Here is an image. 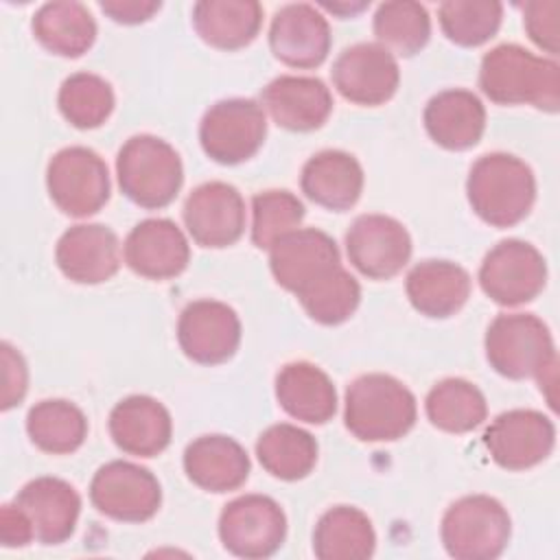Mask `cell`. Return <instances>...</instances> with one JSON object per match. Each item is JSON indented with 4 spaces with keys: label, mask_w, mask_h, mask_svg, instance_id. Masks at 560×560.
Wrapping results in <instances>:
<instances>
[{
    "label": "cell",
    "mask_w": 560,
    "mask_h": 560,
    "mask_svg": "<svg viewBox=\"0 0 560 560\" xmlns=\"http://www.w3.org/2000/svg\"><path fill=\"white\" fill-rule=\"evenodd\" d=\"M28 516L35 540L42 545H59L74 534L81 497L63 479L37 477L28 481L13 501Z\"/></svg>",
    "instance_id": "22"
},
{
    "label": "cell",
    "mask_w": 560,
    "mask_h": 560,
    "mask_svg": "<svg viewBox=\"0 0 560 560\" xmlns=\"http://www.w3.org/2000/svg\"><path fill=\"white\" fill-rule=\"evenodd\" d=\"M302 192L322 208L343 212L363 190V168L354 155L337 149L315 153L300 175Z\"/></svg>",
    "instance_id": "25"
},
{
    "label": "cell",
    "mask_w": 560,
    "mask_h": 560,
    "mask_svg": "<svg viewBox=\"0 0 560 560\" xmlns=\"http://www.w3.org/2000/svg\"><path fill=\"white\" fill-rule=\"evenodd\" d=\"M52 203L70 217H90L109 199V171L105 160L88 147L57 151L46 168Z\"/></svg>",
    "instance_id": "7"
},
{
    "label": "cell",
    "mask_w": 560,
    "mask_h": 560,
    "mask_svg": "<svg viewBox=\"0 0 560 560\" xmlns=\"http://www.w3.org/2000/svg\"><path fill=\"white\" fill-rule=\"evenodd\" d=\"M116 175L122 195L147 210L168 206L184 182L177 151L166 140L149 133L133 136L120 147Z\"/></svg>",
    "instance_id": "5"
},
{
    "label": "cell",
    "mask_w": 560,
    "mask_h": 560,
    "mask_svg": "<svg viewBox=\"0 0 560 560\" xmlns=\"http://www.w3.org/2000/svg\"><path fill=\"white\" fill-rule=\"evenodd\" d=\"M512 532L508 510L488 494L457 499L442 516L440 536L457 560H492L503 553Z\"/></svg>",
    "instance_id": "6"
},
{
    "label": "cell",
    "mask_w": 560,
    "mask_h": 560,
    "mask_svg": "<svg viewBox=\"0 0 560 560\" xmlns=\"http://www.w3.org/2000/svg\"><path fill=\"white\" fill-rule=\"evenodd\" d=\"M374 35L392 55L411 57L422 50L431 35V18L420 2L394 0L378 4L374 13Z\"/></svg>",
    "instance_id": "35"
},
{
    "label": "cell",
    "mask_w": 560,
    "mask_h": 560,
    "mask_svg": "<svg viewBox=\"0 0 560 560\" xmlns=\"http://www.w3.org/2000/svg\"><path fill=\"white\" fill-rule=\"evenodd\" d=\"M300 304L311 319L324 326L346 322L361 302V287L341 265L328 271L324 278L298 293Z\"/></svg>",
    "instance_id": "37"
},
{
    "label": "cell",
    "mask_w": 560,
    "mask_h": 560,
    "mask_svg": "<svg viewBox=\"0 0 560 560\" xmlns=\"http://www.w3.org/2000/svg\"><path fill=\"white\" fill-rule=\"evenodd\" d=\"M26 431L31 442L50 455L74 453L88 435L83 411L61 398L42 400L28 409Z\"/></svg>",
    "instance_id": "33"
},
{
    "label": "cell",
    "mask_w": 560,
    "mask_h": 560,
    "mask_svg": "<svg viewBox=\"0 0 560 560\" xmlns=\"http://www.w3.org/2000/svg\"><path fill=\"white\" fill-rule=\"evenodd\" d=\"M444 35L457 46H481L501 26L503 4L497 0H448L438 9Z\"/></svg>",
    "instance_id": "38"
},
{
    "label": "cell",
    "mask_w": 560,
    "mask_h": 560,
    "mask_svg": "<svg viewBox=\"0 0 560 560\" xmlns=\"http://www.w3.org/2000/svg\"><path fill=\"white\" fill-rule=\"evenodd\" d=\"M346 252L365 278L389 280L409 262L411 236L387 214H361L346 232Z\"/></svg>",
    "instance_id": "13"
},
{
    "label": "cell",
    "mask_w": 560,
    "mask_h": 560,
    "mask_svg": "<svg viewBox=\"0 0 560 560\" xmlns=\"http://www.w3.org/2000/svg\"><path fill=\"white\" fill-rule=\"evenodd\" d=\"M59 112L77 129L101 127L114 109L112 85L92 72L70 74L59 88Z\"/></svg>",
    "instance_id": "36"
},
{
    "label": "cell",
    "mask_w": 560,
    "mask_h": 560,
    "mask_svg": "<svg viewBox=\"0 0 560 560\" xmlns=\"http://www.w3.org/2000/svg\"><path fill=\"white\" fill-rule=\"evenodd\" d=\"M256 457L269 475L282 481H298L315 468L317 442L308 431L280 422L258 435Z\"/></svg>",
    "instance_id": "32"
},
{
    "label": "cell",
    "mask_w": 560,
    "mask_h": 560,
    "mask_svg": "<svg viewBox=\"0 0 560 560\" xmlns=\"http://www.w3.org/2000/svg\"><path fill=\"white\" fill-rule=\"evenodd\" d=\"M184 223L192 241L201 247L234 245L245 230V201L241 192L225 182H206L197 186L184 203Z\"/></svg>",
    "instance_id": "16"
},
{
    "label": "cell",
    "mask_w": 560,
    "mask_h": 560,
    "mask_svg": "<svg viewBox=\"0 0 560 560\" xmlns=\"http://www.w3.org/2000/svg\"><path fill=\"white\" fill-rule=\"evenodd\" d=\"M122 256L138 276L168 280L186 269L190 247L184 232L171 219H144L127 234Z\"/></svg>",
    "instance_id": "19"
},
{
    "label": "cell",
    "mask_w": 560,
    "mask_h": 560,
    "mask_svg": "<svg viewBox=\"0 0 560 560\" xmlns=\"http://www.w3.org/2000/svg\"><path fill=\"white\" fill-rule=\"evenodd\" d=\"M413 394L389 374H363L346 389V429L363 442H392L416 424Z\"/></svg>",
    "instance_id": "4"
},
{
    "label": "cell",
    "mask_w": 560,
    "mask_h": 560,
    "mask_svg": "<svg viewBox=\"0 0 560 560\" xmlns=\"http://www.w3.org/2000/svg\"><path fill=\"white\" fill-rule=\"evenodd\" d=\"M479 88L497 105H534L553 114L560 107V66L518 44H501L481 59Z\"/></svg>",
    "instance_id": "1"
},
{
    "label": "cell",
    "mask_w": 560,
    "mask_h": 560,
    "mask_svg": "<svg viewBox=\"0 0 560 560\" xmlns=\"http://www.w3.org/2000/svg\"><path fill=\"white\" fill-rule=\"evenodd\" d=\"M332 83L337 92L365 107H376L387 103L400 81V70L396 57L381 44H354L339 52L332 63Z\"/></svg>",
    "instance_id": "12"
},
{
    "label": "cell",
    "mask_w": 560,
    "mask_h": 560,
    "mask_svg": "<svg viewBox=\"0 0 560 560\" xmlns=\"http://www.w3.org/2000/svg\"><path fill=\"white\" fill-rule=\"evenodd\" d=\"M90 501L101 514L114 521L142 523L160 510L162 488L151 470L114 459L92 477Z\"/></svg>",
    "instance_id": "11"
},
{
    "label": "cell",
    "mask_w": 560,
    "mask_h": 560,
    "mask_svg": "<svg viewBox=\"0 0 560 560\" xmlns=\"http://www.w3.org/2000/svg\"><path fill=\"white\" fill-rule=\"evenodd\" d=\"M332 44L326 18L304 2L284 4L269 26V48L276 59L291 68H317L328 57Z\"/></svg>",
    "instance_id": "18"
},
{
    "label": "cell",
    "mask_w": 560,
    "mask_h": 560,
    "mask_svg": "<svg viewBox=\"0 0 560 560\" xmlns=\"http://www.w3.org/2000/svg\"><path fill=\"white\" fill-rule=\"evenodd\" d=\"M466 195L481 221L494 228H510L529 214L536 199V179L532 168L516 155L488 153L470 166Z\"/></svg>",
    "instance_id": "3"
},
{
    "label": "cell",
    "mask_w": 560,
    "mask_h": 560,
    "mask_svg": "<svg viewBox=\"0 0 560 560\" xmlns=\"http://www.w3.org/2000/svg\"><path fill=\"white\" fill-rule=\"evenodd\" d=\"M486 357L505 378L534 376L545 387H556V348L542 319L532 313L497 315L486 332Z\"/></svg>",
    "instance_id": "2"
},
{
    "label": "cell",
    "mask_w": 560,
    "mask_h": 560,
    "mask_svg": "<svg viewBox=\"0 0 560 560\" xmlns=\"http://www.w3.org/2000/svg\"><path fill=\"white\" fill-rule=\"evenodd\" d=\"M490 457L505 470H525L549 457L556 444L553 422L534 409H512L483 433Z\"/></svg>",
    "instance_id": "14"
},
{
    "label": "cell",
    "mask_w": 560,
    "mask_h": 560,
    "mask_svg": "<svg viewBox=\"0 0 560 560\" xmlns=\"http://www.w3.org/2000/svg\"><path fill=\"white\" fill-rule=\"evenodd\" d=\"M287 536L282 508L265 494H245L230 501L219 516V538L238 558H269Z\"/></svg>",
    "instance_id": "9"
},
{
    "label": "cell",
    "mask_w": 560,
    "mask_h": 560,
    "mask_svg": "<svg viewBox=\"0 0 560 560\" xmlns=\"http://www.w3.org/2000/svg\"><path fill=\"white\" fill-rule=\"evenodd\" d=\"M35 538L33 525L22 508L7 503L0 510V540L4 547H24Z\"/></svg>",
    "instance_id": "42"
},
{
    "label": "cell",
    "mask_w": 560,
    "mask_h": 560,
    "mask_svg": "<svg viewBox=\"0 0 560 560\" xmlns=\"http://www.w3.org/2000/svg\"><path fill=\"white\" fill-rule=\"evenodd\" d=\"M262 24V7L256 0H201L192 7L197 35L221 50H238L252 44Z\"/></svg>",
    "instance_id": "29"
},
{
    "label": "cell",
    "mask_w": 560,
    "mask_h": 560,
    "mask_svg": "<svg viewBox=\"0 0 560 560\" xmlns=\"http://www.w3.org/2000/svg\"><path fill=\"white\" fill-rule=\"evenodd\" d=\"M424 127L431 140L448 151L475 147L486 129V109L468 90L438 92L424 107Z\"/></svg>",
    "instance_id": "26"
},
{
    "label": "cell",
    "mask_w": 560,
    "mask_h": 560,
    "mask_svg": "<svg viewBox=\"0 0 560 560\" xmlns=\"http://www.w3.org/2000/svg\"><path fill=\"white\" fill-rule=\"evenodd\" d=\"M177 341L195 363H223L234 357L241 343L238 315L223 302L195 300L177 319Z\"/></svg>",
    "instance_id": "15"
},
{
    "label": "cell",
    "mask_w": 560,
    "mask_h": 560,
    "mask_svg": "<svg viewBox=\"0 0 560 560\" xmlns=\"http://www.w3.org/2000/svg\"><path fill=\"white\" fill-rule=\"evenodd\" d=\"M267 118L262 105L252 98H225L201 118L199 142L206 155L219 164H241L265 142Z\"/></svg>",
    "instance_id": "8"
},
{
    "label": "cell",
    "mask_w": 560,
    "mask_h": 560,
    "mask_svg": "<svg viewBox=\"0 0 560 560\" xmlns=\"http://www.w3.org/2000/svg\"><path fill=\"white\" fill-rule=\"evenodd\" d=\"M262 109L289 131L319 129L332 112V94L322 79L282 74L260 92Z\"/></svg>",
    "instance_id": "21"
},
{
    "label": "cell",
    "mask_w": 560,
    "mask_h": 560,
    "mask_svg": "<svg viewBox=\"0 0 560 560\" xmlns=\"http://www.w3.org/2000/svg\"><path fill=\"white\" fill-rule=\"evenodd\" d=\"M407 298L427 317L455 315L470 295V276L451 260H422L407 273Z\"/></svg>",
    "instance_id": "27"
},
{
    "label": "cell",
    "mask_w": 560,
    "mask_h": 560,
    "mask_svg": "<svg viewBox=\"0 0 560 560\" xmlns=\"http://www.w3.org/2000/svg\"><path fill=\"white\" fill-rule=\"evenodd\" d=\"M424 409L431 424L446 433H468L488 416L483 394L464 378H444L433 385L427 394Z\"/></svg>",
    "instance_id": "34"
},
{
    "label": "cell",
    "mask_w": 560,
    "mask_h": 560,
    "mask_svg": "<svg viewBox=\"0 0 560 560\" xmlns=\"http://www.w3.org/2000/svg\"><path fill=\"white\" fill-rule=\"evenodd\" d=\"M276 398L295 420L324 424L337 411V392L324 370L308 361H293L276 376Z\"/></svg>",
    "instance_id": "28"
},
{
    "label": "cell",
    "mask_w": 560,
    "mask_h": 560,
    "mask_svg": "<svg viewBox=\"0 0 560 560\" xmlns=\"http://www.w3.org/2000/svg\"><path fill=\"white\" fill-rule=\"evenodd\" d=\"M57 267L79 284L109 280L120 267V245L116 234L101 223H79L61 234L55 249Z\"/></svg>",
    "instance_id": "20"
},
{
    "label": "cell",
    "mask_w": 560,
    "mask_h": 560,
    "mask_svg": "<svg viewBox=\"0 0 560 560\" xmlns=\"http://www.w3.org/2000/svg\"><path fill=\"white\" fill-rule=\"evenodd\" d=\"M374 547L372 521L352 505L330 508L319 516L313 532V551L319 560H365Z\"/></svg>",
    "instance_id": "31"
},
{
    "label": "cell",
    "mask_w": 560,
    "mask_h": 560,
    "mask_svg": "<svg viewBox=\"0 0 560 560\" xmlns=\"http://www.w3.org/2000/svg\"><path fill=\"white\" fill-rule=\"evenodd\" d=\"M2 411L22 402L28 387V370L22 354L11 346L2 343Z\"/></svg>",
    "instance_id": "41"
},
{
    "label": "cell",
    "mask_w": 560,
    "mask_h": 560,
    "mask_svg": "<svg viewBox=\"0 0 560 560\" xmlns=\"http://www.w3.org/2000/svg\"><path fill=\"white\" fill-rule=\"evenodd\" d=\"M109 435L114 444L136 457L160 455L173 435L168 409L151 396H127L109 413Z\"/></svg>",
    "instance_id": "23"
},
{
    "label": "cell",
    "mask_w": 560,
    "mask_h": 560,
    "mask_svg": "<svg viewBox=\"0 0 560 560\" xmlns=\"http://www.w3.org/2000/svg\"><path fill=\"white\" fill-rule=\"evenodd\" d=\"M523 24L529 39L545 52H560V2L534 0L523 7Z\"/></svg>",
    "instance_id": "40"
},
{
    "label": "cell",
    "mask_w": 560,
    "mask_h": 560,
    "mask_svg": "<svg viewBox=\"0 0 560 560\" xmlns=\"http://www.w3.org/2000/svg\"><path fill=\"white\" fill-rule=\"evenodd\" d=\"M101 11L120 24H140L160 11L158 0H103Z\"/></svg>",
    "instance_id": "43"
},
{
    "label": "cell",
    "mask_w": 560,
    "mask_h": 560,
    "mask_svg": "<svg viewBox=\"0 0 560 560\" xmlns=\"http://www.w3.org/2000/svg\"><path fill=\"white\" fill-rule=\"evenodd\" d=\"M184 470L188 479L208 492H230L249 477V457L245 448L228 435H201L184 451Z\"/></svg>",
    "instance_id": "24"
},
{
    "label": "cell",
    "mask_w": 560,
    "mask_h": 560,
    "mask_svg": "<svg viewBox=\"0 0 560 560\" xmlns=\"http://www.w3.org/2000/svg\"><path fill=\"white\" fill-rule=\"evenodd\" d=\"M35 39L59 57H81L96 39V22L85 4L72 0L42 4L31 22Z\"/></svg>",
    "instance_id": "30"
},
{
    "label": "cell",
    "mask_w": 560,
    "mask_h": 560,
    "mask_svg": "<svg viewBox=\"0 0 560 560\" xmlns=\"http://www.w3.org/2000/svg\"><path fill=\"white\" fill-rule=\"evenodd\" d=\"M547 282V262L542 254L516 238L494 245L481 267L479 284L483 293L501 306H518L532 302Z\"/></svg>",
    "instance_id": "10"
},
{
    "label": "cell",
    "mask_w": 560,
    "mask_h": 560,
    "mask_svg": "<svg viewBox=\"0 0 560 560\" xmlns=\"http://www.w3.org/2000/svg\"><path fill=\"white\" fill-rule=\"evenodd\" d=\"M339 265L337 243L315 228H298L269 249V267L276 282L295 295Z\"/></svg>",
    "instance_id": "17"
},
{
    "label": "cell",
    "mask_w": 560,
    "mask_h": 560,
    "mask_svg": "<svg viewBox=\"0 0 560 560\" xmlns=\"http://www.w3.org/2000/svg\"><path fill=\"white\" fill-rule=\"evenodd\" d=\"M304 219L302 201L289 190H265L252 199V241L260 249H271L276 241L300 228Z\"/></svg>",
    "instance_id": "39"
}]
</instances>
